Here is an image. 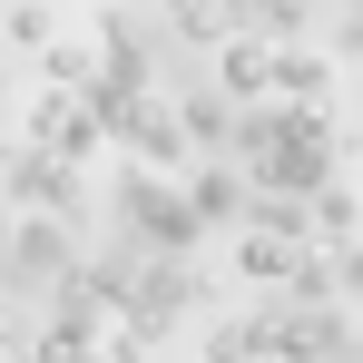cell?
<instances>
[{"label":"cell","mask_w":363,"mask_h":363,"mask_svg":"<svg viewBox=\"0 0 363 363\" xmlns=\"http://www.w3.org/2000/svg\"><path fill=\"white\" fill-rule=\"evenodd\" d=\"M60 265H69V226H30L20 255H10V275H20V285H50Z\"/></svg>","instance_id":"cell-1"},{"label":"cell","mask_w":363,"mask_h":363,"mask_svg":"<svg viewBox=\"0 0 363 363\" xmlns=\"http://www.w3.org/2000/svg\"><path fill=\"white\" fill-rule=\"evenodd\" d=\"M226 89H236V99H265V89H275V50H265V40H236V50H226Z\"/></svg>","instance_id":"cell-2"}]
</instances>
